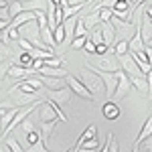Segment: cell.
Returning <instances> with one entry per match:
<instances>
[{"label": "cell", "mask_w": 152, "mask_h": 152, "mask_svg": "<svg viewBox=\"0 0 152 152\" xmlns=\"http://www.w3.org/2000/svg\"><path fill=\"white\" fill-rule=\"evenodd\" d=\"M81 81L94 95L105 94V85H104V81H102V77H99L91 67H83L81 69Z\"/></svg>", "instance_id": "6da1fadb"}, {"label": "cell", "mask_w": 152, "mask_h": 152, "mask_svg": "<svg viewBox=\"0 0 152 152\" xmlns=\"http://www.w3.org/2000/svg\"><path fill=\"white\" fill-rule=\"evenodd\" d=\"M91 67L102 71H110V73H116L120 71V59L114 53H105V55H95L91 59Z\"/></svg>", "instance_id": "7a4b0ae2"}, {"label": "cell", "mask_w": 152, "mask_h": 152, "mask_svg": "<svg viewBox=\"0 0 152 152\" xmlns=\"http://www.w3.org/2000/svg\"><path fill=\"white\" fill-rule=\"evenodd\" d=\"M65 81H67V85L73 89V94H75V95H79L81 99H87V102H95V95L83 85L81 79H77V77H73V75H67Z\"/></svg>", "instance_id": "3957f363"}, {"label": "cell", "mask_w": 152, "mask_h": 152, "mask_svg": "<svg viewBox=\"0 0 152 152\" xmlns=\"http://www.w3.org/2000/svg\"><path fill=\"white\" fill-rule=\"evenodd\" d=\"M120 69L124 71L128 77H140V75H144L142 69L138 67V63H136V59L132 57V53H126L124 57H120Z\"/></svg>", "instance_id": "277c9868"}, {"label": "cell", "mask_w": 152, "mask_h": 152, "mask_svg": "<svg viewBox=\"0 0 152 152\" xmlns=\"http://www.w3.org/2000/svg\"><path fill=\"white\" fill-rule=\"evenodd\" d=\"M118 73V85H116V91H114V99H122V97H126L130 94V89H132V81H130V77L124 73V71L120 69L116 71Z\"/></svg>", "instance_id": "5b68a950"}, {"label": "cell", "mask_w": 152, "mask_h": 152, "mask_svg": "<svg viewBox=\"0 0 152 152\" xmlns=\"http://www.w3.org/2000/svg\"><path fill=\"white\" fill-rule=\"evenodd\" d=\"M71 97H73V89H71L69 85H65L61 89H47V99H51V102H55L59 105L67 104Z\"/></svg>", "instance_id": "8992f818"}, {"label": "cell", "mask_w": 152, "mask_h": 152, "mask_svg": "<svg viewBox=\"0 0 152 152\" xmlns=\"http://www.w3.org/2000/svg\"><path fill=\"white\" fill-rule=\"evenodd\" d=\"M91 69L102 77V81H104V85H105V95H107V97H112L114 91H116V85H118V73L102 71V69H95V67H91Z\"/></svg>", "instance_id": "52a82bcc"}, {"label": "cell", "mask_w": 152, "mask_h": 152, "mask_svg": "<svg viewBox=\"0 0 152 152\" xmlns=\"http://www.w3.org/2000/svg\"><path fill=\"white\" fill-rule=\"evenodd\" d=\"M97 28H99V33L104 37L105 45H107V47H114V45H116V28H114V24L112 23H99Z\"/></svg>", "instance_id": "ba28073f"}, {"label": "cell", "mask_w": 152, "mask_h": 152, "mask_svg": "<svg viewBox=\"0 0 152 152\" xmlns=\"http://www.w3.org/2000/svg\"><path fill=\"white\" fill-rule=\"evenodd\" d=\"M33 73H37L35 69H26V67H23V65H18V63H12L10 69H8V77L10 79H26V77H31Z\"/></svg>", "instance_id": "9c48e42d"}, {"label": "cell", "mask_w": 152, "mask_h": 152, "mask_svg": "<svg viewBox=\"0 0 152 152\" xmlns=\"http://www.w3.org/2000/svg\"><path fill=\"white\" fill-rule=\"evenodd\" d=\"M6 94H18V97H12V95H8V97H12V105H16V107H20V105H28V104H33V102H37L33 94H24V91H20V89L6 91Z\"/></svg>", "instance_id": "30bf717a"}, {"label": "cell", "mask_w": 152, "mask_h": 152, "mask_svg": "<svg viewBox=\"0 0 152 152\" xmlns=\"http://www.w3.org/2000/svg\"><path fill=\"white\" fill-rule=\"evenodd\" d=\"M150 136H152V114L148 116V120L144 122V126H142L140 134H138V138L134 140V146H136V148H140V144H142L144 140H148Z\"/></svg>", "instance_id": "8fae6325"}, {"label": "cell", "mask_w": 152, "mask_h": 152, "mask_svg": "<svg viewBox=\"0 0 152 152\" xmlns=\"http://www.w3.org/2000/svg\"><path fill=\"white\" fill-rule=\"evenodd\" d=\"M102 114H104L107 120H118L122 112H120V105L112 99V102H105V104L102 105Z\"/></svg>", "instance_id": "7c38bea8"}, {"label": "cell", "mask_w": 152, "mask_h": 152, "mask_svg": "<svg viewBox=\"0 0 152 152\" xmlns=\"http://www.w3.org/2000/svg\"><path fill=\"white\" fill-rule=\"evenodd\" d=\"M37 73L39 75H47V77H59V79H65L69 75L65 67H41Z\"/></svg>", "instance_id": "4fadbf2b"}, {"label": "cell", "mask_w": 152, "mask_h": 152, "mask_svg": "<svg viewBox=\"0 0 152 152\" xmlns=\"http://www.w3.org/2000/svg\"><path fill=\"white\" fill-rule=\"evenodd\" d=\"M39 110H41V112H39V118H41V122H53V120H59L57 114H55V110L49 105L47 99L41 104V107H39Z\"/></svg>", "instance_id": "5bb4252c"}, {"label": "cell", "mask_w": 152, "mask_h": 152, "mask_svg": "<svg viewBox=\"0 0 152 152\" xmlns=\"http://www.w3.org/2000/svg\"><path fill=\"white\" fill-rule=\"evenodd\" d=\"M142 37H144L146 47H152V18L146 16V12H144V18H142Z\"/></svg>", "instance_id": "9a60e30c"}, {"label": "cell", "mask_w": 152, "mask_h": 152, "mask_svg": "<svg viewBox=\"0 0 152 152\" xmlns=\"http://www.w3.org/2000/svg\"><path fill=\"white\" fill-rule=\"evenodd\" d=\"M37 18V12H31V10H23L14 20L10 23V26L12 28H18V26H23V24H26V23H31V20H35Z\"/></svg>", "instance_id": "2e32d148"}, {"label": "cell", "mask_w": 152, "mask_h": 152, "mask_svg": "<svg viewBox=\"0 0 152 152\" xmlns=\"http://www.w3.org/2000/svg\"><path fill=\"white\" fill-rule=\"evenodd\" d=\"M37 75H39V73H37ZM39 77H41V81H43V85H45L47 89H61V87L67 85L65 79H59V77H47V75H39Z\"/></svg>", "instance_id": "e0dca14e"}, {"label": "cell", "mask_w": 152, "mask_h": 152, "mask_svg": "<svg viewBox=\"0 0 152 152\" xmlns=\"http://www.w3.org/2000/svg\"><path fill=\"white\" fill-rule=\"evenodd\" d=\"M47 8H49V0H28V2H23V10L39 12V10H47Z\"/></svg>", "instance_id": "ac0fdd59"}, {"label": "cell", "mask_w": 152, "mask_h": 152, "mask_svg": "<svg viewBox=\"0 0 152 152\" xmlns=\"http://www.w3.org/2000/svg\"><path fill=\"white\" fill-rule=\"evenodd\" d=\"M41 39L47 43V47H51L53 51H55V47H57V43H55V37H53V28L49 26V24H45V26H41Z\"/></svg>", "instance_id": "d6986e66"}, {"label": "cell", "mask_w": 152, "mask_h": 152, "mask_svg": "<svg viewBox=\"0 0 152 152\" xmlns=\"http://www.w3.org/2000/svg\"><path fill=\"white\" fill-rule=\"evenodd\" d=\"M91 138H97V126H95V124H89V126L85 128V132H83L81 136H79V140L75 142V144H77V146H81L83 142L91 140Z\"/></svg>", "instance_id": "ffe728a7"}, {"label": "cell", "mask_w": 152, "mask_h": 152, "mask_svg": "<svg viewBox=\"0 0 152 152\" xmlns=\"http://www.w3.org/2000/svg\"><path fill=\"white\" fill-rule=\"evenodd\" d=\"M81 20H83V24H85V28H87V31H94L95 26L102 23V18H99V12H89V14H87L85 18H81Z\"/></svg>", "instance_id": "44dd1931"}, {"label": "cell", "mask_w": 152, "mask_h": 152, "mask_svg": "<svg viewBox=\"0 0 152 152\" xmlns=\"http://www.w3.org/2000/svg\"><path fill=\"white\" fill-rule=\"evenodd\" d=\"M112 53H114L118 59L124 57L126 53H130V45H128V41H126V39H122V41H116V45H114V49H112Z\"/></svg>", "instance_id": "7402d4cb"}, {"label": "cell", "mask_w": 152, "mask_h": 152, "mask_svg": "<svg viewBox=\"0 0 152 152\" xmlns=\"http://www.w3.org/2000/svg\"><path fill=\"white\" fill-rule=\"evenodd\" d=\"M55 126H57V120H53V122H41V136H43L45 142H47V138L53 134Z\"/></svg>", "instance_id": "603a6c76"}, {"label": "cell", "mask_w": 152, "mask_h": 152, "mask_svg": "<svg viewBox=\"0 0 152 152\" xmlns=\"http://www.w3.org/2000/svg\"><path fill=\"white\" fill-rule=\"evenodd\" d=\"M23 12V2H16V0H10L8 2V16H10V23Z\"/></svg>", "instance_id": "cb8c5ba5"}, {"label": "cell", "mask_w": 152, "mask_h": 152, "mask_svg": "<svg viewBox=\"0 0 152 152\" xmlns=\"http://www.w3.org/2000/svg\"><path fill=\"white\" fill-rule=\"evenodd\" d=\"M2 61H12V49H10V45L0 41V63Z\"/></svg>", "instance_id": "d4e9b609"}, {"label": "cell", "mask_w": 152, "mask_h": 152, "mask_svg": "<svg viewBox=\"0 0 152 152\" xmlns=\"http://www.w3.org/2000/svg\"><path fill=\"white\" fill-rule=\"evenodd\" d=\"M33 61H35V57L31 55V53H20V57H18V65H23V67H26V69H33Z\"/></svg>", "instance_id": "484cf974"}, {"label": "cell", "mask_w": 152, "mask_h": 152, "mask_svg": "<svg viewBox=\"0 0 152 152\" xmlns=\"http://www.w3.org/2000/svg\"><path fill=\"white\" fill-rule=\"evenodd\" d=\"M26 152H51V150L45 146V140H43V138H39L35 144H31V146L26 148Z\"/></svg>", "instance_id": "4316f807"}, {"label": "cell", "mask_w": 152, "mask_h": 152, "mask_svg": "<svg viewBox=\"0 0 152 152\" xmlns=\"http://www.w3.org/2000/svg\"><path fill=\"white\" fill-rule=\"evenodd\" d=\"M53 37H55L57 47H61V45H63V41H65V26H63V24H59L57 28L53 31Z\"/></svg>", "instance_id": "83f0119b"}, {"label": "cell", "mask_w": 152, "mask_h": 152, "mask_svg": "<svg viewBox=\"0 0 152 152\" xmlns=\"http://www.w3.org/2000/svg\"><path fill=\"white\" fill-rule=\"evenodd\" d=\"M63 65H65L63 57L55 55V57H49V59H45V65H43V67H63Z\"/></svg>", "instance_id": "f1b7e54d"}, {"label": "cell", "mask_w": 152, "mask_h": 152, "mask_svg": "<svg viewBox=\"0 0 152 152\" xmlns=\"http://www.w3.org/2000/svg\"><path fill=\"white\" fill-rule=\"evenodd\" d=\"M6 146L10 148V152H26V150H23V146L18 144V140H16V138H12V136L6 138Z\"/></svg>", "instance_id": "f546056e"}, {"label": "cell", "mask_w": 152, "mask_h": 152, "mask_svg": "<svg viewBox=\"0 0 152 152\" xmlns=\"http://www.w3.org/2000/svg\"><path fill=\"white\" fill-rule=\"evenodd\" d=\"M79 148H85V150H91V152H97L99 150V140L97 138H91V140H87V142H83Z\"/></svg>", "instance_id": "4dcf8cb0"}, {"label": "cell", "mask_w": 152, "mask_h": 152, "mask_svg": "<svg viewBox=\"0 0 152 152\" xmlns=\"http://www.w3.org/2000/svg\"><path fill=\"white\" fill-rule=\"evenodd\" d=\"M116 2H118V0H99V2L94 6V10H91V12H97V10H102V8H114Z\"/></svg>", "instance_id": "1f68e13d"}, {"label": "cell", "mask_w": 152, "mask_h": 152, "mask_svg": "<svg viewBox=\"0 0 152 152\" xmlns=\"http://www.w3.org/2000/svg\"><path fill=\"white\" fill-rule=\"evenodd\" d=\"M14 61H2L0 63V81H4L6 77H8V69H10V65Z\"/></svg>", "instance_id": "d6a6232c"}, {"label": "cell", "mask_w": 152, "mask_h": 152, "mask_svg": "<svg viewBox=\"0 0 152 152\" xmlns=\"http://www.w3.org/2000/svg\"><path fill=\"white\" fill-rule=\"evenodd\" d=\"M16 43H18V47L23 49L24 53H31V51H33V49H35V45H33V43H31V41H28V39H24V37H20V39H18V41H16Z\"/></svg>", "instance_id": "836d02e7"}, {"label": "cell", "mask_w": 152, "mask_h": 152, "mask_svg": "<svg viewBox=\"0 0 152 152\" xmlns=\"http://www.w3.org/2000/svg\"><path fill=\"white\" fill-rule=\"evenodd\" d=\"M99 12V18H102V23H110L112 18H114V8H102Z\"/></svg>", "instance_id": "e575fe53"}, {"label": "cell", "mask_w": 152, "mask_h": 152, "mask_svg": "<svg viewBox=\"0 0 152 152\" xmlns=\"http://www.w3.org/2000/svg\"><path fill=\"white\" fill-rule=\"evenodd\" d=\"M20 130H23V132H26V134L35 130V124H33V120H31V116H26V118L23 120V122H20Z\"/></svg>", "instance_id": "d590c367"}, {"label": "cell", "mask_w": 152, "mask_h": 152, "mask_svg": "<svg viewBox=\"0 0 152 152\" xmlns=\"http://www.w3.org/2000/svg\"><path fill=\"white\" fill-rule=\"evenodd\" d=\"M87 39H89V35H87V37H75L73 43H71V49H83V47H85V43H87Z\"/></svg>", "instance_id": "8d00e7d4"}, {"label": "cell", "mask_w": 152, "mask_h": 152, "mask_svg": "<svg viewBox=\"0 0 152 152\" xmlns=\"http://www.w3.org/2000/svg\"><path fill=\"white\" fill-rule=\"evenodd\" d=\"M87 33H89V31L85 28L83 20L79 18V20H77V24H75V37H87Z\"/></svg>", "instance_id": "74e56055"}, {"label": "cell", "mask_w": 152, "mask_h": 152, "mask_svg": "<svg viewBox=\"0 0 152 152\" xmlns=\"http://www.w3.org/2000/svg\"><path fill=\"white\" fill-rule=\"evenodd\" d=\"M89 39L94 41L95 45H99V43H104V37H102V33H99V28L95 26L94 31H91V35H89Z\"/></svg>", "instance_id": "f35d334b"}, {"label": "cell", "mask_w": 152, "mask_h": 152, "mask_svg": "<svg viewBox=\"0 0 152 152\" xmlns=\"http://www.w3.org/2000/svg\"><path fill=\"white\" fill-rule=\"evenodd\" d=\"M95 47H97V45H95L94 41H91V39H87V43H85V47H83V51H85L87 55H95Z\"/></svg>", "instance_id": "ab89813d"}, {"label": "cell", "mask_w": 152, "mask_h": 152, "mask_svg": "<svg viewBox=\"0 0 152 152\" xmlns=\"http://www.w3.org/2000/svg\"><path fill=\"white\" fill-rule=\"evenodd\" d=\"M63 4H67V6H87L89 0H65Z\"/></svg>", "instance_id": "60d3db41"}, {"label": "cell", "mask_w": 152, "mask_h": 152, "mask_svg": "<svg viewBox=\"0 0 152 152\" xmlns=\"http://www.w3.org/2000/svg\"><path fill=\"white\" fill-rule=\"evenodd\" d=\"M132 6H130V2H120L118 0L116 2V6H114V10H118V12H124V10H130Z\"/></svg>", "instance_id": "b9f144b4"}, {"label": "cell", "mask_w": 152, "mask_h": 152, "mask_svg": "<svg viewBox=\"0 0 152 152\" xmlns=\"http://www.w3.org/2000/svg\"><path fill=\"white\" fill-rule=\"evenodd\" d=\"M107 140H110V152H120V146L116 144V138H114V134H107Z\"/></svg>", "instance_id": "7bdbcfd3"}, {"label": "cell", "mask_w": 152, "mask_h": 152, "mask_svg": "<svg viewBox=\"0 0 152 152\" xmlns=\"http://www.w3.org/2000/svg\"><path fill=\"white\" fill-rule=\"evenodd\" d=\"M39 138H43V136H41V132H37V130L28 132V146H31V144H35V142L39 140Z\"/></svg>", "instance_id": "ee69618b"}, {"label": "cell", "mask_w": 152, "mask_h": 152, "mask_svg": "<svg viewBox=\"0 0 152 152\" xmlns=\"http://www.w3.org/2000/svg\"><path fill=\"white\" fill-rule=\"evenodd\" d=\"M105 53H110V47H107L105 43H99V45L95 47V55H105Z\"/></svg>", "instance_id": "f6af8a7d"}, {"label": "cell", "mask_w": 152, "mask_h": 152, "mask_svg": "<svg viewBox=\"0 0 152 152\" xmlns=\"http://www.w3.org/2000/svg\"><path fill=\"white\" fill-rule=\"evenodd\" d=\"M8 26H10V23H8V20H4V18H0V31H6Z\"/></svg>", "instance_id": "bcb514c9"}, {"label": "cell", "mask_w": 152, "mask_h": 152, "mask_svg": "<svg viewBox=\"0 0 152 152\" xmlns=\"http://www.w3.org/2000/svg\"><path fill=\"white\" fill-rule=\"evenodd\" d=\"M99 152H110V140H105V144H104V148Z\"/></svg>", "instance_id": "7dc6e473"}, {"label": "cell", "mask_w": 152, "mask_h": 152, "mask_svg": "<svg viewBox=\"0 0 152 152\" xmlns=\"http://www.w3.org/2000/svg\"><path fill=\"white\" fill-rule=\"evenodd\" d=\"M8 2L10 0H0V8H8Z\"/></svg>", "instance_id": "c3c4849f"}, {"label": "cell", "mask_w": 152, "mask_h": 152, "mask_svg": "<svg viewBox=\"0 0 152 152\" xmlns=\"http://www.w3.org/2000/svg\"><path fill=\"white\" fill-rule=\"evenodd\" d=\"M146 16H150V18H152V4L146 6Z\"/></svg>", "instance_id": "681fc988"}, {"label": "cell", "mask_w": 152, "mask_h": 152, "mask_svg": "<svg viewBox=\"0 0 152 152\" xmlns=\"http://www.w3.org/2000/svg\"><path fill=\"white\" fill-rule=\"evenodd\" d=\"M49 2H53V4H63L65 0H49Z\"/></svg>", "instance_id": "f907efd6"}, {"label": "cell", "mask_w": 152, "mask_h": 152, "mask_svg": "<svg viewBox=\"0 0 152 152\" xmlns=\"http://www.w3.org/2000/svg\"><path fill=\"white\" fill-rule=\"evenodd\" d=\"M16 2H28V0H16Z\"/></svg>", "instance_id": "816d5d0a"}, {"label": "cell", "mask_w": 152, "mask_h": 152, "mask_svg": "<svg viewBox=\"0 0 152 152\" xmlns=\"http://www.w3.org/2000/svg\"><path fill=\"white\" fill-rule=\"evenodd\" d=\"M65 152H73V148H69V150H65Z\"/></svg>", "instance_id": "f5cc1de1"}, {"label": "cell", "mask_w": 152, "mask_h": 152, "mask_svg": "<svg viewBox=\"0 0 152 152\" xmlns=\"http://www.w3.org/2000/svg\"><path fill=\"white\" fill-rule=\"evenodd\" d=\"M2 33H4V31H0V39H2Z\"/></svg>", "instance_id": "db71d44e"}, {"label": "cell", "mask_w": 152, "mask_h": 152, "mask_svg": "<svg viewBox=\"0 0 152 152\" xmlns=\"http://www.w3.org/2000/svg\"><path fill=\"white\" fill-rule=\"evenodd\" d=\"M91 2H95V0H89V4H91Z\"/></svg>", "instance_id": "11a10c76"}, {"label": "cell", "mask_w": 152, "mask_h": 152, "mask_svg": "<svg viewBox=\"0 0 152 152\" xmlns=\"http://www.w3.org/2000/svg\"><path fill=\"white\" fill-rule=\"evenodd\" d=\"M150 114H152V107H150Z\"/></svg>", "instance_id": "9f6ffc18"}, {"label": "cell", "mask_w": 152, "mask_h": 152, "mask_svg": "<svg viewBox=\"0 0 152 152\" xmlns=\"http://www.w3.org/2000/svg\"><path fill=\"white\" fill-rule=\"evenodd\" d=\"M150 152H152V150H150Z\"/></svg>", "instance_id": "6f0895ef"}]
</instances>
